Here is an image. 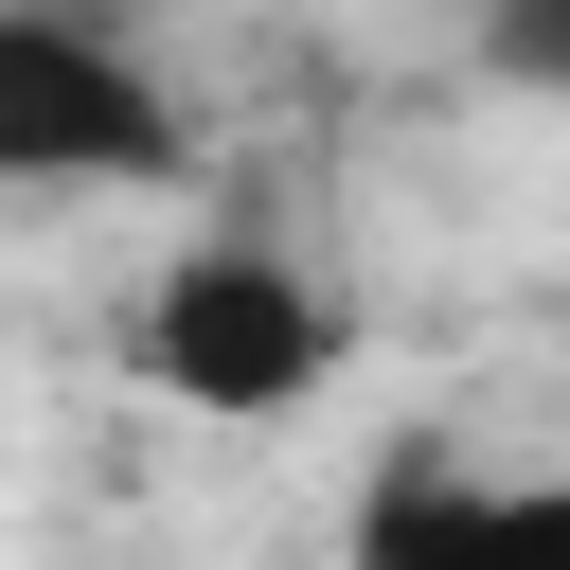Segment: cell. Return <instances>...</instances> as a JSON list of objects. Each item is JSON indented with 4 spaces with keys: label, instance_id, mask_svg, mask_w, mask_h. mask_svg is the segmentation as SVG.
Returning <instances> with one entry per match:
<instances>
[{
    "label": "cell",
    "instance_id": "cell-1",
    "mask_svg": "<svg viewBox=\"0 0 570 570\" xmlns=\"http://www.w3.org/2000/svg\"><path fill=\"white\" fill-rule=\"evenodd\" d=\"M338 356H356V303H338L285 232H196V249L125 303V374H142L160 410H196V428H285V410L338 392Z\"/></svg>",
    "mask_w": 570,
    "mask_h": 570
},
{
    "label": "cell",
    "instance_id": "cell-2",
    "mask_svg": "<svg viewBox=\"0 0 570 570\" xmlns=\"http://www.w3.org/2000/svg\"><path fill=\"white\" fill-rule=\"evenodd\" d=\"M196 178V107L89 0H0V196H125Z\"/></svg>",
    "mask_w": 570,
    "mask_h": 570
},
{
    "label": "cell",
    "instance_id": "cell-3",
    "mask_svg": "<svg viewBox=\"0 0 570 570\" xmlns=\"http://www.w3.org/2000/svg\"><path fill=\"white\" fill-rule=\"evenodd\" d=\"M338 570H570V463H517V481H481V463H392Z\"/></svg>",
    "mask_w": 570,
    "mask_h": 570
},
{
    "label": "cell",
    "instance_id": "cell-4",
    "mask_svg": "<svg viewBox=\"0 0 570 570\" xmlns=\"http://www.w3.org/2000/svg\"><path fill=\"white\" fill-rule=\"evenodd\" d=\"M463 18H481V71H499V89L570 107V0H463Z\"/></svg>",
    "mask_w": 570,
    "mask_h": 570
}]
</instances>
